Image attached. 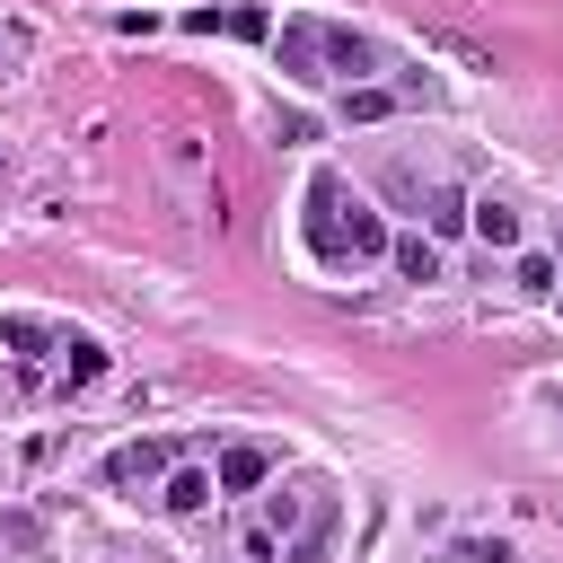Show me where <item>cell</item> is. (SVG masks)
I'll use <instances>...</instances> for the list:
<instances>
[{
	"mask_svg": "<svg viewBox=\"0 0 563 563\" xmlns=\"http://www.w3.org/2000/svg\"><path fill=\"white\" fill-rule=\"evenodd\" d=\"M317 53H325V79H369L378 70V44L352 35V26H325V18H317Z\"/></svg>",
	"mask_w": 563,
	"mask_h": 563,
	"instance_id": "1",
	"label": "cell"
},
{
	"mask_svg": "<svg viewBox=\"0 0 563 563\" xmlns=\"http://www.w3.org/2000/svg\"><path fill=\"white\" fill-rule=\"evenodd\" d=\"M97 475H106L114 493H132V484H167V440H123Z\"/></svg>",
	"mask_w": 563,
	"mask_h": 563,
	"instance_id": "2",
	"label": "cell"
},
{
	"mask_svg": "<svg viewBox=\"0 0 563 563\" xmlns=\"http://www.w3.org/2000/svg\"><path fill=\"white\" fill-rule=\"evenodd\" d=\"M422 229L449 246V238H466L475 229V194H457V185H422Z\"/></svg>",
	"mask_w": 563,
	"mask_h": 563,
	"instance_id": "3",
	"label": "cell"
},
{
	"mask_svg": "<svg viewBox=\"0 0 563 563\" xmlns=\"http://www.w3.org/2000/svg\"><path fill=\"white\" fill-rule=\"evenodd\" d=\"M387 264H396L405 282H440V273H449V255H440L431 229H396V238H387Z\"/></svg>",
	"mask_w": 563,
	"mask_h": 563,
	"instance_id": "4",
	"label": "cell"
},
{
	"mask_svg": "<svg viewBox=\"0 0 563 563\" xmlns=\"http://www.w3.org/2000/svg\"><path fill=\"white\" fill-rule=\"evenodd\" d=\"M255 484H273V449L229 440V449H220V493H255Z\"/></svg>",
	"mask_w": 563,
	"mask_h": 563,
	"instance_id": "5",
	"label": "cell"
},
{
	"mask_svg": "<svg viewBox=\"0 0 563 563\" xmlns=\"http://www.w3.org/2000/svg\"><path fill=\"white\" fill-rule=\"evenodd\" d=\"M53 352H62V387H97V378H106V343H97V334H70V325H62Z\"/></svg>",
	"mask_w": 563,
	"mask_h": 563,
	"instance_id": "6",
	"label": "cell"
},
{
	"mask_svg": "<svg viewBox=\"0 0 563 563\" xmlns=\"http://www.w3.org/2000/svg\"><path fill=\"white\" fill-rule=\"evenodd\" d=\"M282 70H290V79H325V53H317V18H290V26H282Z\"/></svg>",
	"mask_w": 563,
	"mask_h": 563,
	"instance_id": "7",
	"label": "cell"
},
{
	"mask_svg": "<svg viewBox=\"0 0 563 563\" xmlns=\"http://www.w3.org/2000/svg\"><path fill=\"white\" fill-rule=\"evenodd\" d=\"M475 238H484L493 255H519V211H510L501 194H475Z\"/></svg>",
	"mask_w": 563,
	"mask_h": 563,
	"instance_id": "8",
	"label": "cell"
},
{
	"mask_svg": "<svg viewBox=\"0 0 563 563\" xmlns=\"http://www.w3.org/2000/svg\"><path fill=\"white\" fill-rule=\"evenodd\" d=\"M387 238H396V229H387L369 202H352V220H343V255H352V264H378V255H387Z\"/></svg>",
	"mask_w": 563,
	"mask_h": 563,
	"instance_id": "9",
	"label": "cell"
},
{
	"mask_svg": "<svg viewBox=\"0 0 563 563\" xmlns=\"http://www.w3.org/2000/svg\"><path fill=\"white\" fill-rule=\"evenodd\" d=\"M0 343H9L18 361H35V352H53V343H62V325H53V317H26V308H9V317H0Z\"/></svg>",
	"mask_w": 563,
	"mask_h": 563,
	"instance_id": "10",
	"label": "cell"
},
{
	"mask_svg": "<svg viewBox=\"0 0 563 563\" xmlns=\"http://www.w3.org/2000/svg\"><path fill=\"white\" fill-rule=\"evenodd\" d=\"M211 493H220V475H211V466H167V484H158V501H167V510H185V519H194Z\"/></svg>",
	"mask_w": 563,
	"mask_h": 563,
	"instance_id": "11",
	"label": "cell"
},
{
	"mask_svg": "<svg viewBox=\"0 0 563 563\" xmlns=\"http://www.w3.org/2000/svg\"><path fill=\"white\" fill-rule=\"evenodd\" d=\"M387 114H396V88H378V79L343 88V123H387Z\"/></svg>",
	"mask_w": 563,
	"mask_h": 563,
	"instance_id": "12",
	"label": "cell"
},
{
	"mask_svg": "<svg viewBox=\"0 0 563 563\" xmlns=\"http://www.w3.org/2000/svg\"><path fill=\"white\" fill-rule=\"evenodd\" d=\"M510 282H519V290H528V299H545V290H554V282H563V273H554V255H537V246H528V255H519V264H510Z\"/></svg>",
	"mask_w": 563,
	"mask_h": 563,
	"instance_id": "13",
	"label": "cell"
},
{
	"mask_svg": "<svg viewBox=\"0 0 563 563\" xmlns=\"http://www.w3.org/2000/svg\"><path fill=\"white\" fill-rule=\"evenodd\" d=\"M325 545H334V501H325V510H317V519L299 528V545H290V563H325Z\"/></svg>",
	"mask_w": 563,
	"mask_h": 563,
	"instance_id": "14",
	"label": "cell"
},
{
	"mask_svg": "<svg viewBox=\"0 0 563 563\" xmlns=\"http://www.w3.org/2000/svg\"><path fill=\"white\" fill-rule=\"evenodd\" d=\"M220 35H246L255 44V35H273V18L264 9H220Z\"/></svg>",
	"mask_w": 563,
	"mask_h": 563,
	"instance_id": "15",
	"label": "cell"
},
{
	"mask_svg": "<svg viewBox=\"0 0 563 563\" xmlns=\"http://www.w3.org/2000/svg\"><path fill=\"white\" fill-rule=\"evenodd\" d=\"M264 528L290 537V528H299V493H273V501H264Z\"/></svg>",
	"mask_w": 563,
	"mask_h": 563,
	"instance_id": "16",
	"label": "cell"
},
{
	"mask_svg": "<svg viewBox=\"0 0 563 563\" xmlns=\"http://www.w3.org/2000/svg\"><path fill=\"white\" fill-rule=\"evenodd\" d=\"M457 563H519V554H510L501 537H466V545H457Z\"/></svg>",
	"mask_w": 563,
	"mask_h": 563,
	"instance_id": "17",
	"label": "cell"
},
{
	"mask_svg": "<svg viewBox=\"0 0 563 563\" xmlns=\"http://www.w3.org/2000/svg\"><path fill=\"white\" fill-rule=\"evenodd\" d=\"M9 53H18V26H0V62H9Z\"/></svg>",
	"mask_w": 563,
	"mask_h": 563,
	"instance_id": "18",
	"label": "cell"
},
{
	"mask_svg": "<svg viewBox=\"0 0 563 563\" xmlns=\"http://www.w3.org/2000/svg\"><path fill=\"white\" fill-rule=\"evenodd\" d=\"M554 273H563V238H554Z\"/></svg>",
	"mask_w": 563,
	"mask_h": 563,
	"instance_id": "19",
	"label": "cell"
},
{
	"mask_svg": "<svg viewBox=\"0 0 563 563\" xmlns=\"http://www.w3.org/2000/svg\"><path fill=\"white\" fill-rule=\"evenodd\" d=\"M0 176H9V158H0Z\"/></svg>",
	"mask_w": 563,
	"mask_h": 563,
	"instance_id": "20",
	"label": "cell"
}]
</instances>
